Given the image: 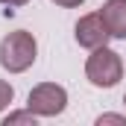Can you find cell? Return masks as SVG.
Returning <instances> with one entry per match:
<instances>
[{
  "mask_svg": "<svg viewBox=\"0 0 126 126\" xmlns=\"http://www.w3.org/2000/svg\"><path fill=\"white\" fill-rule=\"evenodd\" d=\"M73 35H76V44L85 47V50H97V47L109 44V38H111L100 12H88V15H82V18L76 21V27H73Z\"/></svg>",
  "mask_w": 126,
  "mask_h": 126,
  "instance_id": "obj_4",
  "label": "cell"
},
{
  "mask_svg": "<svg viewBox=\"0 0 126 126\" xmlns=\"http://www.w3.org/2000/svg\"><path fill=\"white\" fill-rule=\"evenodd\" d=\"M106 123L126 126V114H100V117H97V126H106Z\"/></svg>",
  "mask_w": 126,
  "mask_h": 126,
  "instance_id": "obj_8",
  "label": "cell"
},
{
  "mask_svg": "<svg viewBox=\"0 0 126 126\" xmlns=\"http://www.w3.org/2000/svg\"><path fill=\"white\" fill-rule=\"evenodd\" d=\"M100 15L106 21V30L111 38L126 41V0H106L100 6Z\"/></svg>",
  "mask_w": 126,
  "mask_h": 126,
  "instance_id": "obj_5",
  "label": "cell"
},
{
  "mask_svg": "<svg viewBox=\"0 0 126 126\" xmlns=\"http://www.w3.org/2000/svg\"><path fill=\"white\" fill-rule=\"evenodd\" d=\"M0 3H3V6H27L30 0H0Z\"/></svg>",
  "mask_w": 126,
  "mask_h": 126,
  "instance_id": "obj_10",
  "label": "cell"
},
{
  "mask_svg": "<svg viewBox=\"0 0 126 126\" xmlns=\"http://www.w3.org/2000/svg\"><path fill=\"white\" fill-rule=\"evenodd\" d=\"M56 6H62V9H76V6H82L85 0H53Z\"/></svg>",
  "mask_w": 126,
  "mask_h": 126,
  "instance_id": "obj_9",
  "label": "cell"
},
{
  "mask_svg": "<svg viewBox=\"0 0 126 126\" xmlns=\"http://www.w3.org/2000/svg\"><path fill=\"white\" fill-rule=\"evenodd\" d=\"M15 100V88L6 82V79H0V111L3 109H9V103Z\"/></svg>",
  "mask_w": 126,
  "mask_h": 126,
  "instance_id": "obj_7",
  "label": "cell"
},
{
  "mask_svg": "<svg viewBox=\"0 0 126 126\" xmlns=\"http://www.w3.org/2000/svg\"><path fill=\"white\" fill-rule=\"evenodd\" d=\"M85 76L94 88H114L123 79V59L120 53H114L109 44L91 50L88 62H85Z\"/></svg>",
  "mask_w": 126,
  "mask_h": 126,
  "instance_id": "obj_2",
  "label": "cell"
},
{
  "mask_svg": "<svg viewBox=\"0 0 126 126\" xmlns=\"http://www.w3.org/2000/svg\"><path fill=\"white\" fill-rule=\"evenodd\" d=\"M123 103H126V94H123Z\"/></svg>",
  "mask_w": 126,
  "mask_h": 126,
  "instance_id": "obj_11",
  "label": "cell"
},
{
  "mask_svg": "<svg viewBox=\"0 0 126 126\" xmlns=\"http://www.w3.org/2000/svg\"><path fill=\"white\" fill-rule=\"evenodd\" d=\"M27 109L38 117H56L67 109V91L56 82H41L27 97Z\"/></svg>",
  "mask_w": 126,
  "mask_h": 126,
  "instance_id": "obj_3",
  "label": "cell"
},
{
  "mask_svg": "<svg viewBox=\"0 0 126 126\" xmlns=\"http://www.w3.org/2000/svg\"><path fill=\"white\" fill-rule=\"evenodd\" d=\"M18 123L35 126V123H38V114H32L30 109H27V111H9V114H6V120H3V126H18Z\"/></svg>",
  "mask_w": 126,
  "mask_h": 126,
  "instance_id": "obj_6",
  "label": "cell"
},
{
  "mask_svg": "<svg viewBox=\"0 0 126 126\" xmlns=\"http://www.w3.org/2000/svg\"><path fill=\"white\" fill-rule=\"evenodd\" d=\"M38 56V41L27 30H15L0 41V64L9 73H24L35 64Z\"/></svg>",
  "mask_w": 126,
  "mask_h": 126,
  "instance_id": "obj_1",
  "label": "cell"
}]
</instances>
